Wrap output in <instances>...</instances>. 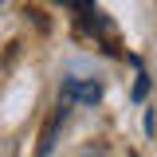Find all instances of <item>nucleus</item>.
Returning a JSON list of instances; mask_svg holds the SVG:
<instances>
[{"instance_id":"obj_2","label":"nucleus","mask_w":157,"mask_h":157,"mask_svg":"<svg viewBox=\"0 0 157 157\" xmlns=\"http://www.w3.org/2000/svg\"><path fill=\"white\" fill-rule=\"evenodd\" d=\"M67 114H71V106H67V102H59V106H55V114H51V122H47V130H43L39 157H47V153H51V145H55V134H59V126L67 122Z\"/></svg>"},{"instance_id":"obj_4","label":"nucleus","mask_w":157,"mask_h":157,"mask_svg":"<svg viewBox=\"0 0 157 157\" xmlns=\"http://www.w3.org/2000/svg\"><path fill=\"white\" fill-rule=\"evenodd\" d=\"M145 90H149V82H145V75L137 78V86H134V98H145Z\"/></svg>"},{"instance_id":"obj_3","label":"nucleus","mask_w":157,"mask_h":157,"mask_svg":"<svg viewBox=\"0 0 157 157\" xmlns=\"http://www.w3.org/2000/svg\"><path fill=\"white\" fill-rule=\"evenodd\" d=\"M71 4H75L78 12H82V24H86L90 32H106V16L98 12V8L90 4V0H71Z\"/></svg>"},{"instance_id":"obj_1","label":"nucleus","mask_w":157,"mask_h":157,"mask_svg":"<svg viewBox=\"0 0 157 157\" xmlns=\"http://www.w3.org/2000/svg\"><path fill=\"white\" fill-rule=\"evenodd\" d=\"M98 98H102V82L94 78H67L63 82V90H59V102H67V106H94Z\"/></svg>"}]
</instances>
